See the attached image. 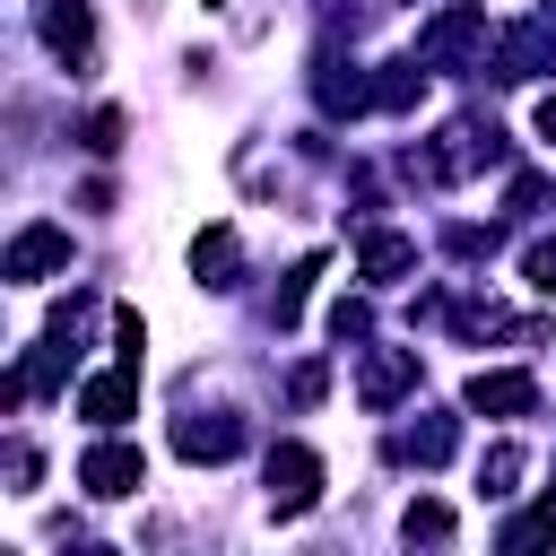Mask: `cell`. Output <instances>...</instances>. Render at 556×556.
I'll use <instances>...</instances> for the list:
<instances>
[{
    "mask_svg": "<svg viewBox=\"0 0 556 556\" xmlns=\"http://www.w3.org/2000/svg\"><path fill=\"white\" fill-rule=\"evenodd\" d=\"M313 504H321V460H313L304 443H278V452H269V513L295 521V513H313Z\"/></svg>",
    "mask_w": 556,
    "mask_h": 556,
    "instance_id": "1",
    "label": "cell"
},
{
    "mask_svg": "<svg viewBox=\"0 0 556 556\" xmlns=\"http://www.w3.org/2000/svg\"><path fill=\"white\" fill-rule=\"evenodd\" d=\"M469 52H486V17H478V9H443V17L417 35V61H426V70H452V61H469Z\"/></svg>",
    "mask_w": 556,
    "mask_h": 556,
    "instance_id": "2",
    "label": "cell"
},
{
    "mask_svg": "<svg viewBox=\"0 0 556 556\" xmlns=\"http://www.w3.org/2000/svg\"><path fill=\"white\" fill-rule=\"evenodd\" d=\"M78 486H87V495H139V486H148L139 443H96V452L78 460Z\"/></svg>",
    "mask_w": 556,
    "mask_h": 556,
    "instance_id": "3",
    "label": "cell"
},
{
    "mask_svg": "<svg viewBox=\"0 0 556 556\" xmlns=\"http://www.w3.org/2000/svg\"><path fill=\"white\" fill-rule=\"evenodd\" d=\"M43 269H70V226H26L17 243H9V261H0V278H43Z\"/></svg>",
    "mask_w": 556,
    "mask_h": 556,
    "instance_id": "4",
    "label": "cell"
},
{
    "mask_svg": "<svg viewBox=\"0 0 556 556\" xmlns=\"http://www.w3.org/2000/svg\"><path fill=\"white\" fill-rule=\"evenodd\" d=\"M460 400H469L478 417H530V408H539V382L495 365V374H469V391H460Z\"/></svg>",
    "mask_w": 556,
    "mask_h": 556,
    "instance_id": "5",
    "label": "cell"
},
{
    "mask_svg": "<svg viewBox=\"0 0 556 556\" xmlns=\"http://www.w3.org/2000/svg\"><path fill=\"white\" fill-rule=\"evenodd\" d=\"M35 26H43V43H52L61 61H78V70H87V43H96L87 0H43V9H35Z\"/></svg>",
    "mask_w": 556,
    "mask_h": 556,
    "instance_id": "6",
    "label": "cell"
},
{
    "mask_svg": "<svg viewBox=\"0 0 556 556\" xmlns=\"http://www.w3.org/2000/svg\"><path fill=\"white\" fill-rule=\"evenodd\" d=\"M174 452H182V460H235V452H243V417H226V408H217V417H182V426H174Z\"/></svg>",
    "mask_w": 556,
    "mask_h": 556,
    "instance_id": "7",
    "label": "cell"
},
{
    "mask_svg": "<svg viewBox=\"0 0 556 556\" xmlns=\"http://www.w3.org/2000/svg\"><path fill=\"white\" fill-rule=\"evenodd\" d=\"M408 382H417V348H374V356H365V382H356V391H365V408H391V400H400Z\"/></svg>",
    "mask_w": 556,
    "mask_h": 556,
    "instance_id": "8",
    "label": "cell"
},
{
    "mask_svg": "<svg viewBox=\"0 0 556 556\" xmlns=\"http://www.w3.org/2000/svg\"><path fill=\"white\" fill-rule=\"evenodd\" d=\"M139 408V365H122V374H96L87 391H78V417H96V426H122Z\"/></svg>",
    "mask_w": 556,
    "mask_h": 556,
    "instance_id": "9",
    "label": "cell"
},
{
    "mask_svg": "<svg viewBox=\"0 0 556 556\" xmlns=\"http://www.w3.org/2000/svg\"><path fill=\"white\" fill-rule=\"evenodd\" d=\"M191 269H200V287H217V295H226V287H243V278H235V269H243V243H235V226H208V235L191 243Z\"/></svg>",
    "mask_w": 556,
    "mask_h": 556,
    "instance_id": "10",
    "label": "cell"
},
{
    "mask_svg": "<svg viewBox=\"0 0 556 556\" xmlns=\"http://www.w3.org/2000/svg\"><path fill=\"white\" fill-rule=\"evenodd\" d=\"M547 52H556V43H547V26H513V35L495 43V78H539V70H547Z\"/></svg>",
    "mask_w": 556,
    "mask_h": 556,
    "instance_id": "11",
    "label": "cell"
},
{
    "mask_svg": "<svg viewBox=\"0 0 556 556\" xmlns=\"http://www.w3.org/2000/svg\"><path fill=\"white\" fill-rule=\"evenodd\" d=\"M356 269H365L374 287H391V278L417 269V243H408V235H365V243H356Z\"/></svg>",
    "mask_w": 556,
    "mask_h": 556,
    "instance_id": "12",
    "label": "cell"
},
{
    "mask_svg": "<svg viewBox=\"0 0 556 556\" xmlns=\"http://www.w3.org/2000/svg\"><path fill=\"white\" fill-rule=\"evenodd\" d=\"M452 417H426V426H408V434H391V460H417V469H443L452 460Z\"/></svg>",
    "mask_w": 556,
    "mask_h": 556,
    "instance_id": "13",
    "label": "cell"
},
{
    "mask_svg": "<svg viewBox=\"0 0 556 556\" xmlns=\"http://www.w3.org/2000/svg\"><path fill=\"white\" fill-rule=\"evenodd\" d=\"M374 104V87L356 78V70H339V61H321V113H365Z\"/></svg>",
    "mask_w": 556,
    "mask_h": 556,
    "instance_id": "14",
    "label": "cell"
},
{
    "mask_svg": "<svg viewBox=\"0 0 556 556\" xmlns=\"http://www.w3.org/2000/svg\"><path fill=\"white\" fill-rule=\"evenodd\" d=\"M426 96V61H391L382 78H374V104H391V113H408Z\"/></svg>",
    "mask_w": 556,
    "mask_h": 556,
    "instance_id": "15",
    "label": "cell"
},
{
    "mask_svg": "<svg viewBox=\"0 0 556 556\" xmlns=\"http://www.w3.org/2000/svg\"><path fill=\"white\" fill-rule=\"evenodd\" d=\"M313 278H321V261H295V269L278 278V304H269V313H278V330H287V321L304 313V287H313Z\"/></svg>",
    "mask_w": 556,
    "mask_h": 556,
    "instance_id": "16",
    "label": "cell"
},
{
    "mask_svg": "<svg viewBox=\"0 0 556 556\" xmlns=\"http://www.w3.org/2000/svg\"><path fill=\"white\" fill-rule=\"evenodd\" d=\"M513 478H521V452H513V443H486V460H478V486H486V495H513Z\"/></svg>",
    "mask_w": 556,
    "mask_h": 556,
    "instance_id": "17",
    "label": "cell"
},
{
    "mask_svg": "<svg viewBox=\"0 0 556 556\" xmlns=\"http://www.w3.org/2000/svg\"><path fill=\"white\" fill-rule=\"evenodd\" d=\"M400 530H408V539H452V504H434V495H417V504L400 513Z\"/></svg>",
    "mask_w": 556,
    "mask_h": 556,
    "instance_id": "18",
    "label": "cell"
},
{
    "mask_svg": "<svg viewBox=\"0 0 556 556\" xmlns=\"http://www.w3.org/2000/svg\"><path fill=\"white\" fill-rule=\"evenodd\" d=\"M539 539H556V504H539V513L504 521V547H539Z\"/></svg>",
    "mask_w": 556,
    "mask_h": 556,
    "instance_id": "19",
    "label": "cell"
},
{
    "mask_svg": "<svg viewBox=\"0 0 556 556\" xmlns=\"http://www.w3.org/2000/svg\"><path fill=\"white\" fill-rule=\"evenodd\" d=\"M521 278H530L539 295H556V235H539V243L521 252Z\"/></svg>",
    "mask_w": 556,
    "mask_h": 556,
    "instance_id": "20",
    "label": "cell"
},
{
    "mask_svg": "<svg viewBox=\"0 0 556 556\" xmlns=\"http://www.w3.org/2000/svg\"><path fill=\"white\" fill-rule=\"evenodd\" d=\"M330 330H339V339H365V330H374V304H365V295H339V304H330Z\"/></svg>",
    "mask_w": 556,
    "mask_h": 556,
    "instance_id": "21",
    "label": "cell"
},
{
    "mask_svg": "<svg viewBox=\"0 0 556 556\" xmlns=\"http://www.w3.org/2000/svg\"><path fill=\"white\" fill-rule=\"evenodd\" d=\"M113 348H122V365H139V348H148V321H139L130 304L113 313Z\"/></svg>",
    "mask_w": 556,
    "mask_h": 556,
    "instance_id": "22",
    "label": "cell"
},
{
    "mask_svg": "<svg viewBox=\"0 0 556 556\" xmlns=\"http://www.w3.org/2000/svg\"><path fill=\"white\" fill-rule=\"evenodd\" d=\"M87 148H96V156H113V148H122V113H113V104H104V113H87Z\"/></svg>",
    "mask_w": 556,
    "mask_h": 556,
    "instance_id": "23",
    "label": "cell"
},
{
    "mask_svg": "<svg viewBox=\"0 0 556 556\" xmlns=\"http://www.w3.org/2000/svg\"><path fill=\"white\" fill-rule=\"evenodd\" d=\"M452 252H460V261H486L495 235H486V226H452Z\"/></svg>",
    "mask_w": 556,
    "mask_h": 556,
    "instance_id": "24",
    "label": "cell"
},
{
    "mask_svg": "<svg viewBox=\"0 0 556 556\" xmlns=\"http://www.w3.org/2000/svg\"><path fill=\"white\" fill-rule=\"evenodd\" d=\"M321 391H330V374H321V365H295V408H313Z\"/></svg>",
    "mask_w": 556,
    "mask_h": 556,
    "instance_id": "25",
    "label": "cell"
},
{
    "mask_svg": "<svg viewBox=\"0 0 556 556\" xmlns=\"http://www.w3.org/2000/svg\"><path fill=\"white\" fill-rule=\"evenodd\" d=\"M539 139H556V96H547V104H539Z\"/></svg>",
    "mask_w": 556,
    "mask_h": 556,
    "instance_id": "26",
    "label": "cell"
},
{
    "mask_svg": "<svg viewBox=\"0 0 556 556\" xmlns=\"http://www.w3.org/2000/svg\"><path fill=\"white\" fill-rule=\"evenodd\" d=\"M208 9H217V0H208Z\"/></svg>",
    "mask_w": 556,
    "mask_h": 556,
    "instance_id": "27",
    "label": "cell"
}]
</instances>
